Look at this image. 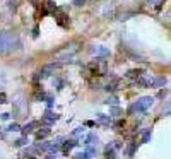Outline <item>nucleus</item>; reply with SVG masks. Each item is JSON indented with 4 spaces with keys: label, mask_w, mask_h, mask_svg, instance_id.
<instances>
[{
    "label": "nucleus",
    "mask_w": 171,
    "mask_h": 159,
    "mask_svg": "<svg viewBox=\"0 0 171 159\" xmlns=\"http://www.w3.org/2000/svg\"><path fill=\"white\" fill-rule=\"evenodd\" d=\"M21 46V41L17 34L12 33H0V53H9Z\"/></svg>",
    "instance_id": "nucleus-1"
},
{
    "label": "nucleus",
    "mask_w": 171,
    "mask_h": 159,
    "mask_svg": "<svg viewBox=\"0 0 171 159\" xmlns=\"http://www.w3.org/2000/svg\"><path fill=\"white\" fill-rule=\"evenodd\" d=\"M152 103H154V99H152L151 96H144V98H140L135 104H132V106H130V113H132V111L144 113V111H147V109L152 106Z\"/></svg>",
    "instance_id": "nucleus-2"
},
{
    "label": "nucleus",
    "mask_w": 171,
    "mask_h": 159,
    "mask_svg": "<svg viewBox=\"0 0 171 159\" xmlns=\"http://www.w3.org/2000/svg\"><path fill=\"white\" fill-rule=\"evenodd\" d=\"M57 120H58V115H57V113H51L50 109H48V111L45 113V116L41 118V121H43V123H48V125H51V123H55Z\"/></svg>",
    "instance_id": "nucleus-3"
},
{
    "label": "nucleus",
    "mask_w": 171,
    "mask_h": 159,
    "mask_svg": "<svg viewBox=\"0 0 171 159\" xmlns=\"http://www.w3.org/2000/svg\"><path fill=\"white\" fill-rule=\"evenodd\" d=\"M75 146H79L77 140H67V142H63V146H62V152H63V154H69L70 149H74Z\"/></svg>",
    "instance_id": "nucleus-4"
},
{
    "label": "nucleus",
    "mask_w": 171,
    "mask_h": 159,
    "mask_svg": "<svg viewBox=\"0 0 171 159\" xmlns=\"http://www.w3.org/2000/svg\"><path fill=\"white\" fill-rule=\"evenodd\" d=\"M34 127H38V121H29V123H26V125L21 128V132H22L24 135H28L29 132H33V130H34Z\"/></svg>",
    "instance_id": "nucleus-5"
},
{
    "label": "nucleus",
    "mask_w": 171,
    "mask_h": 159,
    "mask_svg": "<svg viewBox=\"0 0 171 159\" xmlns=\"http://www.w3.org/2000/svg\"><path fill=\"white\" fill-rule=\"evenodd\" d=\"M92 53L94 55H101V57H108L110 55V50L104 48V46H96V48H92Z\"/></svg>",
    "instance_id": "nucleus-6"
},
{
    "label": "nucleus",
    "mask_w": 171,
    "mask_h": 159,
    "mask_svg": "<svg viewBox=\"0 0 171 159\" xmlns=\"http://www.w3.org/2000/svg\"><path fill=\"white\" fill-rule=\"evenodd\" d=\"M104 156H106V159H115V158H116V152H115V144H110V146L106 147Z\"/></svg>",
    "instance_id": "nucleus-7"
},
{
    "label": "nucleus",
    "mask_w": 171,
    "mask_h": 159,
    "mask_svg": "<svg viewBox=\"0 0 171 159\" xmlns=\"http://www.w3.org/2000/svg\"><path fill=\"white\" fill-rule=\"evenodd\" d=\"M50 135V128H43V130H40L38 133H36V139L40 140V139H45V137H48Z\"/></svg>",
    "instance_id": "nucleus-8"
},
{
    "label": "nucleus",
    "mask_w": 171,
    "mask_h": 159,
    "mask_svg": "<svg viewBox=\"0 0 171 159\" xmlns=\"http://www.w3.org/2000/svg\"><path fill=\"white\" fill-rule=\"evenodd\" d=\"M98 142V137H96V133H89L87 137H86V144L91 146V144H96Z\"/></svg>",
    "instance_id": "nucleus-9"
},
{
    "label": "nucleus",
    "mask_w": 171,
    "mask_h": 159,
    "mask_svg": "<svg viewBox=\"0 0 171 159\" xmlns=\"http://www.w3.org/2000/svg\"><path fill=\"white\" fill-rule=\"evenodd\" d=\"M98 121L103 123V125H110L111 118H110V116H106V115H99V116H98Z\"/></svg>",
    "instance_id": "nucleus-10"
},
{
    "label": "nucleus",
    "mask_w": 171,
    "mask_h": 159,
    "mask_svg": "<svg viewBox=\"0 0 171 159\" xmlns=\"http://www.w3.org/2000/svg\"><path fill=\"white\" fill-rule=\"evenodd\" d=\"M127 75L128 77H139V75H142V70H128Z\"/></svg>",
    "instance_id": "nucleus-11"
},
{
    "label": "nucleus",
    "mask_w": 171,
    "mask_h": 159,
    "mask_svg": "<svg viewBox=\"0 0 171 159\" xmlns=\"http://www.w3.org/2000/svg\"><path fill=\"white\" fill-rule=\"evenodd\" d=\"M89 158H91V156L86 152V150H84V152H79V154H75V156H74V159H89Z\"/></svg>",
    "instance_id": "nucleus-12"
},
{
    "label": "nucleus",
    "mask_w": 171,
    "mask_h": 159,
    "mask_svg": "<svg viewBox=\"0 0 171 159\" xmlns=\"http://www.w3.org/2000/svg\"><path fill=\"white\" fill-rule=\"evenodd\" d=\"M26 144H28V139H26V137L16 140V147H22V146H26Z\"/></svg>",
    "instance_id": "nucleus-13"
},
{
    "label": "nucleus",
    "mask_w": 171,
    "mask_h": 159,
    "mask_svg": "<svg viewBox=\"0 0 171 159\" xmlns=\"http://www.w3.org/2000/svg\"><path fill=\"white\" fill-rule=\"evenodd\" d=\"M7 130H9V132H19L21 127L17 125V123H12V125H9V128H7Z\"/></svg>",
    "instance_id": "nucleus-14"
},
{
    "label": "nucleus",
    "mask_w": 171,
    "mask_h": 159,
    "mask_svg": "<svg viewBox=\"0 0 171 159\" xmlns=\"http://www.w3.org/2000/svg\"><path fill=\"white\" fill-rule=\"evenodd\" d=\"M106 104H113V106H116V104H118V98H115V96L110 98V99L106 101Z\"/></svg>",
    "instance_id": "nucleus-15"
},
{
    "label": "nucleus",
    "mask_w": 171,
    "mask_h": 159,
    "mask_svg": "<svg viewBox=\"0 0 171 159\" xmlns=\"http://www.w3.org/2000/svg\"><path fill=\"white\" fill-rule=\"evenodd\" d=\"M151 140V132H145L144 133V142H149Z\"/></svg>",
    "instance_id": "nucleus-16"
},
{
    "label": "nucleus",
    "mask_w": 171,
    "mask_h": 159,
    "mask_svg": "<svg viewBox=\"0 0 171 159\" xmlns=\"http://www.w3.org/2000/svg\"><path fill=\"white\" fill-rule=\"evenodd\" d=\"M84 2H86V0H74V5L81 7V5H84Z\"/></svg>",
    "instance_id": "nucleus-17"
},
{
    "label": "nucleus",
    "mask_w": 171,
    "mask_h": 159,
    "mask_svg": "<svg viewBox=\"0 0 171 159\" xmlns=\"http://www.w3.org/2000/svg\"><path fill=\"white\" fill-rule=\"evenodd\" d=\"M110 113H111V115H118V113H120V108H111Z\"/></svg>",
    "instance_id": "nucleus-18"
},
{
    "label": "nucleus",
    "mask_w": 171,
    "mask_h": 159,
    "mask_svg": "<svg viewBox=\"0 0 171 159\" xmlns=\"http://www.w3.org/2000/svg\"><path fill=\"white\" fill-rule=\"evenodd\" d=\"M123 125H125V121H123V120H118V121L115 123V127H116V128H118V127H123Z\"/></svg>",
    "instance_id": "nucleus-19"
},
{
    "label": "nucleus",
    "mask_w": 171,
    "mask_h": 159,
    "mask_svg": "<svg viewBox=\"0 0 171 159\" xmlns=\"http://www.w3.org/2000/svg\"><path fill=\"white\" fill-rule=\"evenodd\" d=\"M82 132H84V128H75L74 130V135H81Z\"/></svg>",
    "instance_id": "nucleus-20"
},
{
    "label": "nucleus",
    "mask_w": 171,
    "mask_h": 159,
    "mask_svg": "<svg viewBox=\"0 0 171 159\" xmlns=\"http://www.w3.org/2000/svg\"><path fill=\"white\" fill-rule=\"evenodd\" d=\"M48 103H46V104H48V108H51V106H53V98H48Z\"/></svg>",
    "instance_id": "nucleus-21"
},
{
    "label": "nucleus",
    "mask_w": 171,
    "mask_h": 159,
    "mask_svg": "<svg viewBox=\"0 0 171 159\" xmlns=\"http://www.w3.org/2000/svg\"><path fill=\"white\" fill-rule=\"evenodd\" d=\"M0 103H5V94H4V92L0 94Z\"/></svg>",
    "instance_id": "nucleus-22"
},
{
    "label": "nucleus",
    "mask_w": 171,
    "mask_h": 159,
    "mask_svg": "<svg viewBox=\"0 0 171 159\" xmlns=\"http://www.w3.org/2000/svg\"><path fill=\"white\" fill-rule=\"evenodd\" d=\"M46 159H57V156H55L53 152H50V156H46Z\"/></svg>",
    "instance_id": "nucleus-23"
},
{
    "label": "nucleus",
    "mask_w": 171,
    "mask_h": 159,
    "mask_svg": "<svg viewBox=\"0 0 171 159\" xmlns=\"http://www.w3.org/2000/svg\"><path fill=\"white\" fill-rule=\"evenodd\" d=\"M9 116H10L9 113H4V115H2V120H9Z\"/></svg>",
    "instance_id": "nucleus-24"
},
{
    "label": "nucleus",
    "mask_w": 171,
    "mask_h": 159,
    "mask_svg": "<svg viewBox=\"0 0 171 159\" xmlns=\"http://www.w3.org/2000/svg\"><path fill=\"white\" fill-rule=\"evenodd\" d=\"M86 127H94V121H86Z\"/></svg>",
    "instance_id": "nucleus-25"
},
{
    "label": "nucleus",
    "mask_w": 171,
    "mask_h": 159,
    "mask_svg": "<svg viewBox=\"0 0 171 159\" xmlns=\"http://www.w3.org/2000/svg\"><path fill=\"white\" fill-rule=\"evenodd\" d=\"M152 4H158V2H159V0H151Z\"/></svg>",
    "instance_id": "nucleus-26"
}]
</instances>
